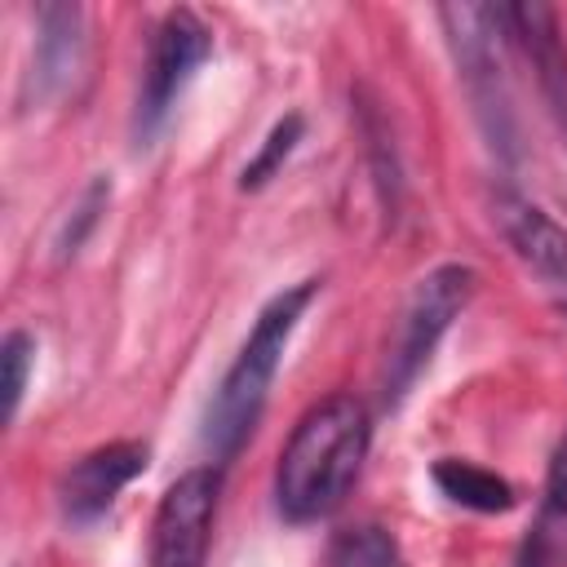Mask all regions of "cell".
Returning <instances> with one entry per match:
<instances>
[{"label":"cell","instance_id":"277c9868","mask_svg":"<svg viewBox=\"0 0 567 567\" xmlns=\"http://www.w3.org/2000/svg\"><path fill=\"white\" fill-rule=\"evenodd\" d=\"M474 288H478V275L470 266H461V261H443V266H434V270H425L416 279V288L403 301V315H399V328H394V346L385 354V381H381L385 408H399L408 399L416 377L430 368L443 332L470 306Z\"/></svg>","mask_w":567,"mask_h":567},{"label":"cell","instance_id":"4fadbf2b","mask_svg":"<svg viewBox=\"0 0 567 567\" xmlns=\"http://www.w3.org/2000/svg\"><path fill=\"white\" fill-rule=\"evenodd\" d=\"M301 137H306V120H301L297 111H288L284 120H275L270 133H266V142L257 146V155L244 164V173H239V190H261V186L288 164V155L297 151Z\"/></svg>","mask_w":567,"mask_h":567},{"label":"cell","instance_id":"5bb4252c","mask_svg":"<svg viewBox=\"0 0 567 567\" xmlns=\"http://www.w3.org/2000/svg\"><path fill=\"white\" fill-rule=\"evenodd\" d=\"M332 567H403V554L385 527L359 523L332 540Z\"/></svg>","mask_w":567,"mask_h":567},{"label":"cell","instance_id":"30bf717a","mask_svg":"<svg viewBox=\"0 0 567 567\" xmlns=\"http://www.w3.org/2000/svg\"><path fill=\"white\" fill-rule=\"evenodd\" d=\"M501 22H505V40H514L518 53L527 58L558 133L567 137V44L558 13L549 4H501Z\"/></svg>","mask_w":567,"mask_h":567},{"label":"cell","instance_id":"e0dca14e","mask_svg":"<svg viewBox=\"0 0 567 567\" xmlns=\"http://www.w3.org/2000/svg\"><path fill=\"white\" fill-rule=\"evenodd\" d=\"M0 368H4V421L18 416L27 381L35 372V337L27 328H9L0 341Z\"/></svg>","mask_w":567,"mask_h":567},{"label":"cell","instance_id":"8992f818","mask_svg":"<svg viewBox=\"0 0 567 567\" xmlns=\"http://www.w3.org/2000/svg\"><path fill=\"white\" fill-rule=\"evenodd\" d=\"M221 465H195L168 483L151 518V567H208Z\"/></svg>","mask_w":567,"mask_h":567},{"label":"cell","instance_id":"7c38bea8","mask_svg":"<svg viewBox=\"0 0 567 567\" xmlns=\"http://www.w3.org/2000/svg\"><path fill=\"white\" fill-rule=\"evenodd\" d=\"M430 478L452 505L474 509V514H509L518 505V492L509 478H501L496 470H483L474 461H461V456H439L430 465Z\"/></svg>","mask_w":567,"mask_h":567},{"label":"cell","instance_id":"3957f363","mask_svg":"<svg viewBox=\"0 0 567 567\" xmlns=\"http://www.w3.org/2000/svg\"><path fill=\"white\" fill-rule=\"evenodd\" d=\"M461 89L470 97L474 124L483 133V142L492 146V155L501 164H518L523 146H518V115H514V97L505 84V62H501V44H505V22H501V4H443L439 9Z\"/></svg>","mask_w":567,"mask_h":567},{"label":"cell","instance_id":"ba28073f","mask_svg":"<svg viewBox=\"0 0 567 567\" xmlns=\"http://www.w3.org/2000/svg\"><path fill=\"white\" fill-rule=\"evenodd\" d=\"M146 443L137 439H115V443H102L93 452H84L58 483V505L71 523H97L115 496L146 470Z\"/></svg>","mask_w":567,"mask_h":567},{"label":"cell","instance_id":"7a4b0ae2","mask_svg":"<svg viewBox=\"0 0 567 567\" xmlns=\"http://www.w3.org/2000/svg\"><path fill=\"white\" fill-rule=\"evenodd\" d=\"M319 292V279H301V284H288L279 288L252 319L239 354L230 359L226 377L217 381L208 408H204V447L213 456V465H226L239 456V447L248 443L266 399H270V385H275V372L284 363V350L306 315V306L315 301Z\"/></svg>","mask_w":567,"mask_h":567},{"label":"cell","instance_id":"9a60e30c","mask_svg":"<svg viewBox=\"0 0 567 567\" xmlns=\"http://www.w3.org/2000/svg\"><path fill=\"white\" fill-rule=\"evenodd\" d=\"M106 204H111V177H102V173H97V177L80 190L75 208L66 213V221H62V230H58V239H53V257H58V261H71V257L84 248V239L97 230V221H102Z\"/></svg>","mask_w":567,"mask_h":567},{"label":"cell","instance_id":"9c48e42d","mask_svg":"<svg viewBox=\"0 0 567 567\" xmlns=\"http://www.w3.org/2000/svg\"><path fill=\"white\" fill-rule=\"evenodd\" d=\"M492 221L501 230V239L509 244V252L540 275L549 288L567 292V230L527 195H518L514 186H496L492 190Z\"/></svg>","mask_w":567,"mask_h":567},{"label":"cell","instance_id":"6da1fadb","mask_svg":"<svg viewBox=\"0 0 567 567\" xmlns=\"http://www.w3.org/2000/svg\"><path fill=\"white\" fill-rule=\"evenodd\" d=\"M368 443L372 421L354 394H328L315 408H306L275 465L279 518L292 527H310L337 514L350 487L359 483Z\"/></svg>","mask_w":567,"mask_h":567},{"label":"cell","instance_id":"52a82bcc","mask_svg":"<svg viewBox=\"0 0 567 567\" xmlns=\"http://www.w3.org/2000/svg\"><path fill=\"white\" fill-rule=\"evenodd\" d=\"M84 66V9L80 4H40L31 66L22 75V111L58 102Z\"/></svg>","mask_w":567,"mask_h":567},{"label":"cell","instance_id":"2e32d148","mask_svg":"<svg viewBox=\"0 0 567 567\" xmlns=\"http://www.w3.org/2000/svg\"><path fill=\"white\" fill-rule=\"evenodd\" d=\"M536 532L558 549V558L567 554V434L558 439V447H554V456H549V474H545V505H540Z\"/></svg>","mask_w":567,"mask_h":567},{"label":"cell","instance_id":"5b68a950","mask_svg":"<svg viewBox=\"0 0 567 567\" xmlns=\"http://www.w3.org/2000/svg\"><path fill=\"white\" fill-rule=\"evenodd\" d=\"M208 53H213V31L204 27L199 13L168 9L155 22L151 49H146V66H142L137 106H133V137H137V146H146L164 128L168 111L177 106L182 89L195 80V71L204 66Z\"/></svg>","mask_w":567,"mask_h":567},{"label":"cell","instance_id":"8fae6325","mask_svg":"<svg viewBox=\"0 0 567 567\" xmlns=\"http://www.w3.org/2000/svg\"><path fill=\"white\" fill-rule=\"evenodd\" d=\"M354 120H359V137H363V155H368V168H372L377 199H381L385 217H394L399 204H403V164H399L394 128H390L381 102L368 89H354Z\"/></svg>","mask_w":567,"mask_h":567}]
</instances>
